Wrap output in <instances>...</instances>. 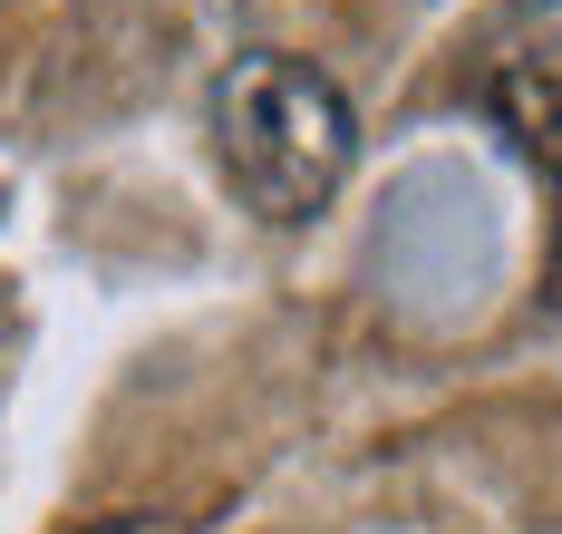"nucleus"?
<instances>
[{
  "label": "nucleus",
  "mask_w": 562,
  "mask_h": 534,
  "mask_svg": "<svg viewBox=\"0 0 562 534\" xmlns=\"http://www.w3.org/2000/svg\"><path fill=\"white\" fill-rule=\"evenodd\" d=\"M495 118H505V136L533 166L562 176V68L553 59H514L505 78H495Z\"/></svg>",
  "instance_id": "nucleus-2"
},
{
  "label": "nucleus",
  "mask_w": 562,
  "mask_h": 534,
  "mask_svg": "<svg viewBox=\"0 0 562 534\" xmlns=\"http://www.w3.org/2000/svg\"><path fill=\"white\" fill-rule=\"evenodd\" d=\"M88 534H184V525H166V515H98Z\"/></svg>",
  "instance_id": "nucleus-3"
},
{
  "label": "nucleus",
  "mask_w": 562,
  "mask_h": 534,
  "mask_svg": "<svg viewBox=\"0 0 562 534\" xmlns=\"http://www.w3.org/2000/svg\"><path fill=\"white\" fill-rule=\"evenodd\" d=\"M214 156L262 224H311L349 185L359 118L330 68L291 59V49H252L214 78Z\"/></svg>",
  "instance_id": "nucleus-1"
}]
</instances>
